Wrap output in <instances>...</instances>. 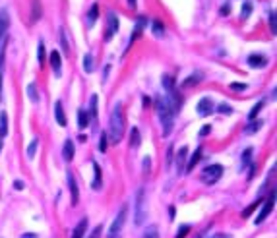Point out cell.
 I'll return each instance as SVG.
<instances>
[{"label":"cell","instance_id":"1","mask_svg":"<svg viewBox=\"0 0 277 238\" xmlns=\"http://www.w3.org/2000/svg\"><path fill=\"white\" fill-rule=\"evenodd\" d=\"M126 132V116H124V109L120 103H116L109 118V138L113 143H118L120 139L124 138Z\"/></svg>","mask_w":277,"mask_h":238},{"label":"cell","instance_id":"2","mask_svg":"<svg viewBox=\"0 0 277 238\" xmlns=\"http://www.w3.org/2000/svg\"><path fill=\"white\" fill-rule=\"evenodd\" d=\"M157 114H159V122L163 124V134L169 136L171 130H173V122H175V113L173 109L169 107V103L163 99H157Z\"/></svg>","mask_w":277,"mask_h":238},{"label":"cell","instance_id":"3","mask_svg":"<svg viewBox=\"0 0 277 238\" xmlns=\"http://www.w3.org/2000/svg\"><path fill=\"white\" fill-rule=\"evenodd\" d=\"M163 86H165V91H167L165 101L169 103V107L173 109V113L178 114L180 113V107H182V97L176 93L175 82H173V77H171V75H163Z\"/></svg>","mask_w":277,"mask_h":238},{"label":"cell","instance_id":"4","mask_svg":"<svg viewBox=\"0 0 277 238\" xmlns=\"http://www.w3.org/2000/svg\"><path fill=\"white\" fill-rule=\"evenodd\" d=\"M146 215H148V203H146V190L140 188L136 194V209H134V223L136 225H144L146 221Z\"/></svg>","mask_w":277,"mask_h":238},{"label":"cell","instance_id":"5","mask_svg":"<svg viewBox=\"0 0 277 238\" xmlns=\"http://www.w3.org/2000/svg\"><path fill=\"white\" fill-rule=\"evenodd\" d=\"M126 215H128V205H122L120 211H118V215L114 217V221H113V225H111V230H109L107 238H120V234H122V226H124V223H126Z\"/></svg>","mask_w":277,"mask_h":238},{"label":"cell","instance_id":"6","mask_svg":"<svg viewBox=\"0 0 277 238\" xmlns=\"http://www.w3.org/2000/svg\"><path fill=\"white\" fill-rule=\"evenodd\" d=\"M221 176H223V167H221V165H210V167L203 169L201 180H203L205 184H215Z\"/></svg>","mask_w":277,"mask_h":238},{"label":"cell","instance_id":"7","mask_svg":"<svg viewBox=\"0 0 277 238\" xmlns=\"http://www.w3.org/2000/svg\"><path fill=\"white\" fill-rule=\"evenodd\" d=\"M118 31V18H116V14L113 10H109L107 12V29H105V41H109V39H113V35Z\"/></svg>","mask_w":277,"mask_h":238},{"label":"cell","instance_id":"8","mask_svg":"<svg viewBox=\"0 0 277 238\" xmlns=\"http://www.w3.org/2000/svg\"><path fill=\"white\" fill-rule=\"evenodd\" d=\"M273 205H275V192H271V194H269V200H265L264 207H262V211H260V213H258V217H256V225L264 223L265 219H267V215L273 211Z\"/></svg>","mask_w":277,"mask_h":238},{"label":"cell","instance_id":"9","mask_svg":"<svg viewBox=\"0 0 277 238\" xmlns=\"http://www.w3.org/2000/svg\"><path fill=\"white\" fill-rule=\"evenodd\" d=\"M8 25H10V14L6 8H0V47L6 39V33H8Z\"/></svg>","mask_w":277,"mask_h":238},{"label":"cell","instance_id":"10","mask_svg":"<svg viewBox=\"0 0 277 238\" xmlns=\"http://www.w3.org/2000/svg\"><path fill=\"white\" fill-rule=\"evenodd\" d=\"M50 66H52V72L56 77L62 75V58H60V52L58 50H52L50 52Z\"/></svg>","mask_w":277,"mask_h":238},{"label":"cell","instance_id":"11","mask_svg":"<svg viewBox=\"0 0 277 238\" xmlns=\"http://www.w3.org/2000/svg\"><path fill=\"white\" fill-rule=\"evenodd\" d=\"M212 113H214V101L210 99V97L200 99V103H198V114L200 116H207V114Z\"/></svg>","mask_w":277,"mask_h":238},{"label":"cell","instance_id":"12","mask_svg":"<svg viewBox=\"0 0 277 238\" xmlns=\"http://www.w3.org/2000/svg\"><path fill=\"white\" fill-rule=\"evenodd\" d=\"M66 180H68V188H70V194H72V205H78V201H80V194H78V186H76L74 175L68 173V175H66Z\"/></svg>","mask_w":277,"mask_h":238},{"label":"cell","instance_id":"13","mask_svg":"<svg viewBox=\"0 0 277 238\" xmlns=\"http://www.w3.org/2000/svg\"><path fill=\"white\" fill-rule=\"evenodd\" d=\"M43 16V6H41V0H31V22L35 24L41 20Z\"/></svg>","mask_w":277,"mask_h":238},{"label":"cell","instance_id":"14","mask_svg":"<svg viewBox=\"0 0 277 238\" xmlns=\"http://www.w3.org/2000/svg\"><path fill=\"white\" fill-rule=\"evenodd\" d=\"M146 24H148V20H146V18H138V22H136V27H134V33H132V37H130V41H128L130 45H132V43H134V41H136V39L142 35V31L146 29Z\"/></svg>","mask_w":277,"mask_h":238},{"label":"cell","instance_id":"15","mask_svg":"<svg viewBox=\"0 0 277 238\" xmlns=\"http://www.w3.org/2000/svg\"><path fill=\"white\" fill-rule=\"evenodd\" d=\"M186 155H188V147H180V149H178V155H176V171H178V173L184 171Z\"/></svg>","mask_w":277,"mask_h":238},{"label":"cell","instance_id":"16","mask_svg":"<svg viewBox=\"0 0 277 238\" xmlns=\"http://www.w3.org/2000/svg\"><path fill=\"white\" fill-rule=\"evenodd\" d=\"M62 155H64V161H72V159H74V141H72V139H66V141H64Z\"/></svg>","mask_w":277,"mask_h":238},{"label":"cell","instance_id":"17","mask_svg":"<svg viewBox=\"0 0 277 238\" xmlns=\"http://www.w3.org/2000/svg\"><path fill=\"white\" fill-rule=\"evenodd\" d=\"M248 64H250L252 68H264L265 64H267V58L262 56V54H252L250 58H248Z\"/></svg>","mask_w":277,"mask_h":238},{"label":"cell","instance_id":"18","mask_svg":"<svg viewBox=\"0 0 277 238\" xmlns=\"http://www.w3.org/2000/svg\"><path fill=\"white\" fill-rule=\"evenodd\" d=\"M86 230H88V219H82V221L76 225L74 232H72V238H84Z\"/></svg>","mask_w":277,"mask_h":238},{"label":"cell","instance_id":"19","mask_svg":"<svg viewBox=\"0 0 277 238\" xmlns=\"http://www.w3.org/2000/svg\"><path fill=\"white\" fill-rule=\"evenodd\" d=\"M140 141H142V138H140V130L138 128H132V130H130V147H132V149H138Z\"/></svg>","mask_w":277,"mask_h":238},{"label":"cell","instance_id":"20","mask_svg":"<svg viewBox=\"0 0 277 238\" xmlns=\"http://www.w3.org/2000/svg\"><path fill=\"white\" fill-rule=\"evenodd\" d=\"M54 114H56V122L60 126H66V116H64V109H62V103H60V101L54 105Z\"/></svg>","mask_w":277,"mask_h":238},{"label":"cell","instance_id":"21","mask_svg":"<svg viewBox=\"0 0 277 238\" xmlns=\"http://www.w3.org/2000/svg\"><path fill=\"white\" fill-rule=\"evenodd\" d=\"M78 126H80L82 130L89 126V114H88V111H84V109H80V111H78Z\"/></svg>","mask_w":277,"mask_h":238},{"label":"cell","instance_id":"22","mask_svg":"<svg viewBox=\"0 0 277 238\" xmlns=\"http://www.w3.org/2000/svg\"><path fill=\"white\" fill-rule=\"evenodd\" d=\"M97 16H99V4H93V6L89 8V14H88V25L89 27H93V25H95Z\"/></svg>","mask_w":277,"mask_h":238},{"label":"cell","instance_id":"23","mask_svg":"<svg viewBox=\"0 0 277 238\" xmlns=\"http://www.w3.org/2000/svg\"><path fill=\"white\" fill-rule=\"evenodd\" d=\"M93 171H95V176H93V182H91V188L99 190L101 188V169L97 163H93Z\"/></svg>","mask_w":277,"mask_h":238},{"label":"cell","instance_id":"24","mask_svg":"<svg viewBox=\"0 0 277 238\" xmlns=\"http://www.w3.org/2000/svg\"><path fill=\"white\" fill-rule=\"evenodd\" d=\"M201 159V147H198V149L194 151V155L190 157V161H188V165H186V171H192L196 165H198V161Z\"/></svg>","mask_w":277,"mask_h":238},{"label":"cell","instance_id":"25","mask_svg":"<svg viewBox=\"0 0 277 238\" xmlns=\"http://www.w3.org/2000/svg\"><path fill=\"white\" fill-rule=\"evenodd\" d=\"M201 77H203V75H201L200 72H198V74H196V75H190V77H186L182 86H184V88H190V86H196L198 82H201Z\"/></svg>","mask_w":277,"mask_h":238},{"label":"cell","instance_id":"26","mask_svg":"<svg viewBox=\"0 0 277 238\" xmlns=\"http://www.w3.org/2000/svg\"><path fill=\"white\" fill-rule=\"evenodd\" d=\"M142 238H159V228L155 225H151L146 228V232H144V236Z\"/></svg>","mask_w":277,"mask_h":238},{"label":"cell","instance_id":"27","mask_svg":"<svg viewBox=\"0 0 277 238\" xmlns=\"http://www.w3.org/2000/svg\"><path fill=\"white\" fill-rule=\"evenodd\" d=\"M37 147H39V139L37 138L31 139V143H29V147H27V157H29V159H33V157H35V151H37Z\"/></svg>","mask_w":277,"mask_h":238},{"label":"cell","instance_id":"28","mask_svg":"<svg viewBox=\"0 0 277 238\" xmlns=\"http://www.w3.org/2000/svg\"><path fill=\"white\" fill-rule=\"evenodd\" d=\"M250 159H252V149L248 147V149H244V153H242V169H246V167L250 165Z\"/></svg>","mask_w":277,"mask_h":238},{"label":"cell","instance_id":"29","mask_svg":"<svg viewBox=\"0 0 277 238\" xmlns=\"http://www.w3.org/2000/svg\"><path fill=\"white\" fill-rule=\"evenodd\" d=\"M165 33V25L161 22H153V35L155 37H159V35H163Z\"/></svg>","mask_w":277,"mask_h":238},{"label":"cell","instance_id":"30","mask_svg":"<svg viewBox=\"0 0 277 238\" xmlns=\"http://www.w3.org/2000/svg\"><path fill=\"white\" fill-rule=\"evenodd\" d=\"M27 95H29V99L33 101V103H37L39 101V95H37V91H35V86H33V84L27 86Z\"/></svg>","mask_w":277,"mask_h":238},{"label":"cell","instance_id":"31","mask_svg":"<svg viewBox=\"0 0 277 238\" xmlns=\"http://www.w3.org/2000/svg\"><path fill=\"white\" fill-rule=\"evenodd\" d=\"M37 62L43 66L45 64V45L43 43H39V47H37Z\"/></svg>","mask_w":277,"mask_h":238},{"label":"cell","instance_id":"32","mask_svg":"<svg viewBox=\"0 0 277 238\" xmlns=\"http://www.w3.org/2000/svg\"><path fill=\"white\" fill-rule=\"evenodd\" d=\"M84 68H86V72H88V74L93 72V56H91V54H88V56L84 58Z\"/></svg>","mask_w":277,"mask_h":238},{"label":"cell","instance_id":"33","mask_svg":"<svg viewBox=\"0 0 277 238\" xmlns=\"http://www.w3.org/2000/svg\"><path fill=\"white\" fill-rule=\"evenodd\" d=\"M89 114L91 118H97V95L91 97V107H89Z\"/></svg>","mask_w":277,"mask_h":238},{"label":"cell","instance_id":"34","mask_svg":"<svg viewBox=\"0 0 277 238\" xmlns=\"http://www.w3.org/2000/svg\"><path fill=\"white\" fill-rule=\"evenodd\" d=\"M262 109H264V101H260V103H258V105H256V107H254V109H252V111H250V114H248V118H250V120H254V118H256V116H258V113H260V111H262Z\"/></svg>","mask_w":277,"mask_h":238},{"label":"cell","instance_id":"35","mask_svg":"<svg viewBox=\"0 0 277 238\" xmlns=\"http://www.w3.org/2000/svg\"><path fill=\"white\" fill-rule=\"evenodd\" d=\"M269 27H271V33L275 35L277 33V22H275V12L269 10Z\"/></svg>","mask_w":277,"mask_h":238},{"label":"cell","instance_id":"36","mask_svg":"<svg viewBox=\"0 0 277 238\" xmlns=\"http://www.w3.org/2000/svg\"><path fill=\"white\" fill-rule=\"evenodd\" d=\"M260 126H262V122L260 120H250V124H248V128H246V134H252V132H256V130H260Z\"/></svg>","mask_w":277,"mask_h":238},{"label":"cell","instance_id":"37","mask_svg":"<svg viewBox=\"0 0 277 238\" xmlns=\"http://www.w3.org/2000/svg\"><path fill=\"white\" fill-rule=\"evenodd\" d=\"M258 205H260V201H254V203H250V205H248V207H246V209L242 211V217H250L252 211H254V209H256Z\"/></svg>","mask_w":277,"mask_h":238},{"label":"cell","instance_id":"38","mask_svg":"<svg viewBox=\"0 0 277 238\" xmlns=\"http://www.w3.org/2000/svg\"><path fill=\"white\" fill-rule=\"evenodd\" d=\"M101 232H103V228H101V225H97L91 232H89L88 238H101Z\"/></svg>","mask_w":277,"mask_h":238},{"label":"cell","instance_id":"39","mask_svg":"<svg viewBox=\"0 0 277 238\" xmlns=\"http://www.w3.org/2000/svg\"><path fill=\"white\" fill-rule=\"evenodd\" d=\"M190 226L188 225H182L180 228H178V234H176V238H184L186 234H188Z\"/></svg>","mask_w":277,"mask_h":238},{"label":"cell","instance_id":"40","mask_svg":"<svg viewBox=\"0 0 277 238\" xmlns=\"http://www.w3.org/2000/svg\"><path fill=\"white\" fill-rule=\"evenodd\" d=\"M217 111H219V113L223 114H231L233 113V109H231V107H229V105H227V103H223V105H219V107H217Z\"/></svg>","mask_w":277,"mask_h":238},{"label":"cell","instance_id":"41","mask_svg":"<svg viewBox=\"0 0 277 238\" xmlns=\"http://www.w3.org/2000/svg\"><path fill=\"white\" fill-rule=\"evenodd\" d=\"M250 10H252V4L250 2H244V6H242V18H248V16H250Z\"/></svg>","mask_w":277,"mask_h":238},{"label":"cell","instance_id":"42","mask_svg":"<svg viewBox=\"0 0 277 238\" xmlns=\"http://www.w3.org/2000/svg\"><path fill=\"white\" fill-rule=\"evenodd\" d=\"M60 43H62L64 52H68V43H66V33H64V31H60Z\"/></svg>","mask_w":277,"mask_h":238},{"label":"cell","instance_id":"43","mask_svg":"<svg viewBox=\"0 0 277 238\" xmlns=\"http://www.w3.org/2000/svg\"><path fill=\"white\" fill-rule=\"evenodd\" d=\"M107 149V134L101 136V143H99V151H105Z\"/></svg>","mask_w":277,"mask_h":238},{"label":"cell","instance_id":"44","mask_svg":"<svg viewBox=\"0 0 277 238\" xmlns=\"http://www.w3.org/2000/svg\"><path fill=\"white\" fill-rule=\"evenodd\" d=\"M231 89H235V91H242V89H246V84H231Z\"/></svg>","mask_w":277,"mask_h":238},{"label":"cell","instance_id":"45","mask_svg":"<svg viewBox=\"0 0 277 238\" xmlns=\"http://www.w3.org/2000/svg\"><path fill=\"white\" fill-rule=\"evenodd\" d=\"M24 186H25V184L22 182V180H16V182H14V188H16V190H24Z\"/></svg>","mask_w":277,"mask_h":238},{"label":"cell","instance_id":"46","mask_svg":"<svg viewBox=\"0 0 277 238\" xmlns=\"http://www.w3.org/2000/svg\"><path fill=\"white\" fill-rule=\"evenodd\" d=\"M210 130H212L210 126H203V128L200 130V136H205V134H210Z\"/></svg>","mask_w":277,"mask_h":238},{"label":"cell","instance_id":"47","mask_svg":"<svg viewBox=\"0 0 277 238\" xmlns=\"http://www.w3.org/2000/svg\"><path fill=\"white\" fill-rule=\"evenodd\" d=\"M22 238H37V234L35 232H25V234H22Z\"/></svg>","mask_w":277,"mask_h":238},{"label":"cell","instance_id":"48","mask_svg":"<svg viewBox=\"0 0 277 238\" xmlns=\"http://www.w3.org/2000/svg\"><path fill=\"white\" fill-rule=\"evenodd\" d=\"M221 14H223V16H227V14H229V6H223V8H221Z\"/></svg>","mask_w":277,"mask_h":238},{"label":"cell","instance_id":"49","mask_svg":"<svg viewBox=\"0 0 277 238\" xmlns=\"http://www.w3.org/2000/svg\"><path fill=\"white\" fill-rule=\"evenodd\" d=\"M128 4H130V8H136V0H128Z\"/></svg>","mask_w":277,"mask_h":238},{"label":"cell","instance_id":"50","mask_svg":"<svg viewBox=\"0 0 277 238\" xmlns=\"http://www.w3.org/2000/svg\"><path fill=\"white\" fill-rule=\"evenodd\" d=\"M212 238H231V236H229V234H215V236Z\"/></svg>","mask_w":277,"mask_h":238}]
</instances>
